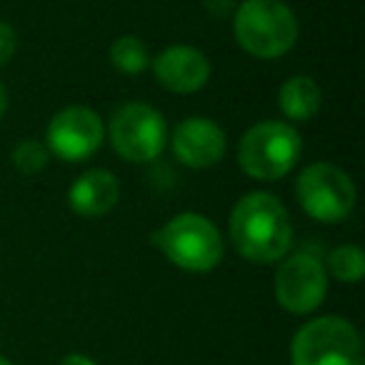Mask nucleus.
<instances>
[{
    "instance_id": "aec40b11",
    "label": "nucleus",
    "mask_w": 365,
    "mask_h": 365,
    "mask_svg": "<svg viewBox=\"0 0 365 365\" xmlns=\"http://www.w3.org/2000/svg\"><path fill=\"white\" fill-rule=\"evenodd\" d=\"M6 108H8V91H6V86L0 83V118L6 115Z\"/></svg>"
},
{
    "instance_id": "0eeeda50",
    "label": "nucleus",
    "mask_w": 365,
    "mask_h": 365,
    "mask_svg": "<svg viewBox=\"0 0 365 365\" xmlns=\"http://www.w3.org/2000/svg\"><path fill=\"white\" fill-rule=\"evenodd\" d=\"M113 148L130 163L155 160L168 140V125L155 108L145 103H128L110 120Z\"/></svg>"
},
{
    "instance_id": "f8f14e48",
    "label": "nucleus",
    "mask_w": 365,
    "mask_h": 365,
    "mask_svg": "<svg viewBox=\"0 0 365 365\" xmlns=\"http://www.w3.org/2000/svg\"><path fill=\"white\" fill-rule=\"evenodd\" d=\"M120 198V182L110 170H88L71 185L68 203L83 218H101L110 213Z\"/></svg>"
},
{
    "instance_id": "1a4fd4ad",
    "label": "nucleus",
    "mask_w": 365,
    "mask_h": 365,
    "mask_svg": "<svg viewBox=\"0 0 365 365\" xmlns=\"http://www.w3.org/2000/svg\"><path fill=\"white\" fill-rule=\"evenodd\" d=\"M103 143V120L96 110L71 106L56 113L48 125V145L58 158L81 163L91 158Z\"/></svg>"
},
{
    "instance_id": "f3484780",
    "label": "nucleus",
    "mask_w": 365,
    "mask_h": 365,
    "mask_svg": "<svg viewBox=\"0 0 365 365\" xmlns=\"http://www.w3.org/2000/svg\"><path fill=\"white\" fill-rule=\"evenodd\" d=\"M16 46H18L16 31L8 23H0V66H6L11 61L13 53H16Z\"/></svg>"
},
{
    "instance_id": "6e6552de",
    "label": "nucleus",
    "mask_w": 365,
    "mask_h": 365,
    "mask_svg": "<svg viewBox=\"0 0 365 365\" xmlns=\"http://www.w3.org/2000/svg\"><path fill=\"white\" fill-rule=\"evenodd\" d=\"M328 295V275L315 255L295 253L283 260L275 273V298L293 315H308L320 308Z\"/></svg>"
},
{
    "instance_id": "7ed1b4c3",
    "label": "nucleus",
    "mask_w": 365,
    "mask_h": 365,
    "mask_svg": "<svg viewBox=\"0 0 365 365\" xmlns=\"http://www.w3.org/2000/svg\"><path fill=\"white\" fill-rule=\"evenodd\" d=\"M235 41L255 58H278L298 41V21L280 0H245L235 8Z\"/></svg>"
},
{
    "instance_id": "4468645a",
    "label": "nucleus",
    "mask_w": 365,
    "mask_h": 365,
    "mask_svg": "<svg viewBox=\"0 0 365 365\" xmlns=\"http://www.w3.org/2000/svg\"><path fill=\"white\" fill-rule=\"evenodd\" d=\"M110 61L113 66L120 73H128V76H138L148 68L150 63V53H148V46L135 36H123L113 43L110 48Z\"/></svg>"
},
{
    "instance_id": "9b49d317",
    "label": "nucleus",
    "mask_w": 365,
    "mask_h": 365,
    "mask_svg": "<svg viewBox=\"0 0 365 365\" xmlns=\"http://www.w3.org/2000/svg\"><path fill=\"white\" fill-rule=\"evenodd\" d=\"M173 150L190 168H210L225 155V133L208 118H188L175 128Z\"/></svg>"
},
{
    "instance_id": "2eb2a0df",
    "label": "nucleus",
    "mask_w": 365,
    "mask_h": 365,
    "mask_svg": "<svg viewBox=\"0 0 365 365\" xmlns=\"http://www.w3.org/2000/svg\"><path fill=\"white\" fill-rule=\"evenodd\" d=\"M328 270L340 283H358L365 275V255L358 245H340L328 255Z\"/></svg>"
},
{
    "instance_id": "20e7f679",
    "label": "nucleus",
    "mask_w": 365,
    "mask_h": 365,
    "mask_svg": "<svg viewBox=\"0 0 365 365\" xmlns=\"http://www.w3.org/2000/svg\"><path fill=\"white\" fill-rule=\"evenodd\" d=\"M293 365H363V340L350 320L325 315L305 323L290 343Z\"/></svg>"
},
{
    "instance_id": "423d86ee",
    "label": "nucleus",
    "mask_w": 365,
    "mask_h": 365,
    "mask_svg": "<svg viewBox=\"0 0 365 365\" xmlns=\"http://www.w3.org/2000/svg\"><path fill=\"white\" fill-rule=\"evenodd\" d=\"M298 200L318 223H340L355 205V185L340 168L313 163L298 178Z\"/></svg>"
},
{
    "instance_id": "39448f33",
    "label": "nucleus",
    "mask_w": 365,
    "mask_h": 365,
    "mask_svg": "<svg viewBox=\"0 0 365 365\" xmlns=\"http://www.w3.org/2000/svg\"><path fill=\"white\" fill-rule=\"evenodd\" d=\"M303 150L298 130L288 123L265 120L243 135L238 163L255 180H278L295 168Z\"/></svg>"
},
{
    "instance_id": "ddd939ff",
    "label": "nucleus",
    "mask_w": 365,
    "mask_h": 365,
    "mask_svg": "<svg viewBox=\"0 0 365 365\" xmlns=\"http://www.w3.org/2000/svg\"><path fill=\"white\" fill-rule=\"evenodd\" d=\"M278 106L290 120H310L318 115L320 106H323V93L313 78L293 76L280 86Z\"/></svg>"
},
{
    "instance_id": "f257e3e1",
    "label": "nucleus",
    "mask_w": 365,
    "mask_h": 365,
    "mask_svg": "<svg viewBox=\"0 0 365 365\" xmlns=\"http://www.w3.org/2000/svg\"><path fill=\"white\" fill-rule=\"evenodd\" d=\"M230 240L250 263H278L293 240L285 205L270 193L243 195L230 215Z\"/></svg>"
},
{
    "instance_id": "9d476101",
    "label": "nucleus",
    "mask_w": 365,
    "mask_h": 365,
    "mask_svg": "<svg viewBox=\"0 0 365 365\" xmlns=\"http://www.w3.org/2000/svg\"><path fill=\"white\" fill-rule=\"evenodd\" d=\"M158 83L170 93H195L208 83L210 63L198 48L173 46L165 48L153 63Z\"/></svg>"
},
{
    "instance_id": "412c9836",
    "label": "nucleus",
    "mask_w": 365,
    "mask_h": 365,
    "mask_svg": "<svg viewBox=\"0 0 365 365\" xmlns=\"http://www.w3.org/2000/svg\"><path fill=\"white\" fill-rule=\"evenodd\" d=\"M0 365H13V363L8 358H3V355H0Z\"/></svg>"
},
{
    "instance_id": "dca6fc26",
    "label": "nucleus",
    "mask_w": 365,
    "mask_h": 365,
    "mask_svg": "<svg viewBox=\"0 0 365 365\" xmlns=\"http://www.w3.org/2000/svg\"><path fill=\"white\" fill-rule=\"evenodd\" d=\"M13 165L23 173V175H38L43 168L48 165V150L43 143L38 140H23L13 150Z\"/></svg>"
},
{
    "instance_id": "a211bd4d",
    "label": "nucleus",
    "mask_w": 365,
    "mask_h": 365,
    "mask_svg": "<svg viewBox=\"0 0 365 365\" xmlns=\"http://www.w3.org/2000/svg\"><path fill=\"white\" fill-rule=\"evenodd\" d=\"M205 8H208V13L213 18H225L233 13L235 3L233 0H205Z\"/></svg>"
},
{
    "instance_id": "6ab92c4d",
    "label": "nucleus",
    "mask_w": 365,
    "mask_h": 365,
    "mask_svg": "<svg viewBox=\"0 0 365 365\" xmlns=\"http://www.w3.org/2000/svg\"><path fill=\"white\" fill-rule=\"evenodd\" d=\"M61 365H98L93 358H88V355H83V353H71V355H66V358L61 360Z\"/></svg>"
},
{
    "instance_id": "f03ea898",
    "label": "nucleus",
    "mask_w": 365,
    "mask_h": 365,
    "mask_svg": "<svg viewBox=\"0 0 365 365\" xmlns=\"http://www.w3.org/2000/svg\"><path fill=\"white\" fill-rule=\"evenodd\" d=\"M153 245L173 265L190 273H208L223 258L220 230L198 213H180L153 233Z\"/></svg>"
}]
</instances>
